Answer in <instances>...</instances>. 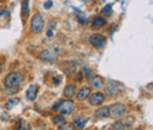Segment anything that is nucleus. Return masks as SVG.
I'll return each instance as SVG.
<instances>
[{
  "label": "nucleus",
  "instance_id": "29",
  "mask_svg": "<svg viewBox=\"0 0 153 130\" xmlns=\"http://www.w3.org/2000/svg\"><path fill=\"white\" fill-rule=\"evenodd\" d=\"M1 71H2V65H1V63H0V74H1Z\"/></svg>",
  "mask_w": 153,
  "mask_h": 130
},
{
  "label": "nucleus",
  "instance_id": "12",
  "mask_svg": "<svg viewBox=\"0 0 153 130\" xmlns=\"http://www.w3.org/2000/svg\"><path fill=\"white\" fill-rule=\"evenodd\" d=\"M38 85H36V84H32V85L28 86V89L26 91V97H27L28 101H34L36 99L37 93H38Z\"/></svg>",
  "mask_w": 153,
  "mask_h": 130
},
{
  "label": "nucleus",
  "instance_id": "7",
  "mask_svg": "<svg viewBox=\"0 0 153 130\" xmlns=\"http://www.w3.org/2000/svg\"><path fill=\"white\" fill-rule=\"evenodd\" d=\"M88 98V103L92 107H99L105 102V93L100 92V91H96L93 93H90Z\"/></svg>",
  "mask_w": 153,
  "mask_h": 130
},
{
  "label": "nucleus",
  "instance_id": "14",
  "mask_svg": "<svg viewBox=\"0 0 153 130\" xmlns=\"http://www.w3.org/2000/svg\"><path fill=\"white\" fill-rule=\"evenodd\" d=\"M94 116H96L97 118H100V119L110 117V111H108V107H101V108L97 109L96 112H94Z\"/></svg>",
  "mask_w": 153,
  "mask_h": 130
},
{
  "label": "nucleus",
  "instance_id": "16",
  "mask_svg": "<svg viewBox=\"0 0 153 130\" xmlns=\"http://www.w3.org/2000/svg\"><path fill=\"white\" fill-rule=\"evenodd\" d=\"M28 0H22L21 1V16L24 19H27L28 17V13H30V10H28Z\"/></svg>",
  "mask_w": 153,
  "mask_h": 130
},
{
  "label": "nucleus",
  "instance_id": "23",
  "mask_svg": "<svg viewBox=\"0 0 153 130\" xmlns=\"http://www.w3.org/2000/svg\"><path fill=\"white\" fill-rule=\"evenodd\" d=\"M84 72L82 71H79L78 74H76V82H82V79H84Z\"/></svg>",
  "mask_w": 153,
  "mask_h": 130
},
{
  "label": "nucleus",
  "instance_id": "15",
  "mask_svg": "<svg viewBox=\"0 0 153 130\" xmlns=\"http://www.w3.org/2000/svg\"><path fill=\"white\" fill-rule=\"evenodd\" d=\"M102 82H104V79H102V77L101 76H94L92 79H91V88H93V89H100L101 86H102Z\"/></svg>",
  "mask_w": 153,
  "mask_h": 130
},
{
  "label": "nucleus",
  "instance_id": "28",
  "mask_svg": "<svg viewBox=\"0 0 153 130\" xmlns=\"http://www.w3.org/2000/svg\"><path fill=\"white\" fill-rule=\"evenodd\" d=\"M52 36H53V32H52L51 30H48V31H47V37L52 38Z\"/></svg>",
  "mask_w": 153,
  "mask_h": 130
},
{
  "label": "nucleus",
  "instance_id": "27",
  "mask_svg": "<svg viewBox=\"0 0 153 130\" xmlns=\"http://www.w3.org/2000/svg\"><path fill=\"white\" fill-rule=\"evenodd\" d=\"M52 82L54 83V85H58V84L60 83V78H59V77H57V76H56V77H53V79H52Z\"/></svg>",
  "mask_w": 153,
  "mask_h": 130
},
{
  "label": "nucleus",
  "instance_id": "26",
  "mask_svg": "<svg viewBox=\"0 0 153 130\" xmlns=\"http://www.w3.org/2000/svg\"><path fill=\"white\" fill-rule=\"evenodd\" d=\"M84 72L86 74V77H87L88 79L91 78V69H90V68H85V69H84Z\"/></svg>",
  "mask_w": 153,
  "mask_h": 130
},
{
  "label": "nucleus",
  "instance_id": "1",
  "mask_svg": "<svg viewBox=\"0 0 153 130\" xmlns=\"http://www.w3.org/2000/svg\"><path fill=\"white\" fill-rule=\"evenodd\" d=\"M24 77L19 72H11L4 78V84L6 88H18L21 82H22Z\"/></svg>",
  "mask_w": 153,
  "mask_h": 130
},
{
  "label": "nucleus",
  "instance_id": "10",
  "mask_svg": "<svg viewBox=\"0 0 153 130\" xmlns=\"http://www.w3.org/2000/svg\"><path fill=\"white\" fill-rule=\"evenodd\" d=\"M62 93H64V97H66L67 99L73 98V96L76 95V84H68V85H66Z\"/></svg>",
  "mask_w": 153,
  "mask_h": 130
},
{
  "label": "nucleus",
  "instance_id": "18",
  "mask_svg": "<svg viewBox=\"0 0 153 130\" xmlns=\"http://www.w3.org/2000/svg\"><path fill=\"white\" fill-rule=\"evenodd\" d=\"M101 14L105 16V17H111V14H112V5L108 4V5L104 6L101 8Z\"/></svg>",
  "mask_w": 153,
  "mask_h": 130
},
{
  "label": "nucleus",
  "instance_id": "9",
  "mask_svg": "<svg viewBox=\"0 0 153 130\" xmlns=\"http://www.w3.org/2000/svg\"><path fill=\"white\" fill-rule=\"evenodd\" d=\"M39 59L41 60H45V62H54L57 59L56 53H53L51 50H44L39 53Z\"/></svg>",
  "mask_w": 153,
  "mask_h": 130
},
{
  "label": "nucleus",
  "instance_id": "2",
  "mask_svg": "<svg viewBox=\"0 0 153 130\" xmlns=\"http://www.w3.org/2000/svg\"><path fill=\"white\" fill-rule=\"evenodd\" d=\"M42 30H44V19H42V17L39 13L33 14V17L31 19V31H32V33L39 35V33L42 32Z\"/></svg>",
  "mask_w": 153,
  "mask_h": 130
},
{
  "label": "nucleus",
  "instance_id": "25",
  "mask_svg": "<svg viewBox=\"0 0 153 130\" xmlns=\"http://www.w3.org/2000/svg\"><path fill=\"white\" fill-rule=\"evenodd\" d=\"M24 125H25V124H24V121L20 119L19 123H17V125H16L14 128H16V130H22V127H24Z\"/></svg>",
  "mask_w": 153,
  "mask_h": 130
},
{
  "label": "nucleus",
  "instance_id": "19",
  "mask_svg": "<svg viewBox=\"0 0 153 130\" xmlns=\"http://www.w3.org/2000/svg\"><path fill=\"white\" fill-rule=\"evenodd\" d=\"M87 122V118H84V119H76L72 124H73V127L76 128V129H82L84 127H85V123Z\"/></svg>",
  "mask_w": 153,
  "mask_h": 130
},
{
  "label": "nucleus",
  "instance_id": "6",
  "mask_svg": "<svg viewBox=\"0 0 153 130\" xmlns=\"http://www.w3.org/2000/svg\"><path fill=\"white\" fill-rule=\"evenodd\" d=\"M133 124V117H125L120 121H117L112 125V130H131Z\"/></svg>",
  "mask_w": 153,
  "mask_h": 130
},
{
  "label": "nucleus",
  "instance_id": "20",
  "mask_svg": "<svg viewBox=\"0 0 153 130\" xmlns=\"http://www.w3.org/2000/svg\"><path fill=\"white\" fill-rule=\"evenodd\" d=\"M52 122H53V124H56V125H60V124H62L64 122H66V119H65L64 115H57V116L53 117Z\"/></svg>",
  "mask_w": 153,
  "mask_h": 130
},
{
  "label": "nucleus",
  "instance_id": "17",
  "mask_svg": "<svg viewBox=\"0 0 153 130\" xmlns=\"http://www.w3.org/2000/svg\"><path fill=\"white\" fill-rule=\"evenodd\" d=\"M20 102V99L17 97V98H11V99H8L7 102H6V104H5V107H6V109H13L18 103Z\"/></svg>",
  "mask_w": 153,
  "mask_h": 130
},
{
  "label": "nucleus",
  "instance_id": "3",
  "mask_svg": "<svg viewBox=\"0 0 153 130\" xmlns=\"http://www.w3.org/2000/svg\"><path fill=\"white\" fill-rule=\"evenodd\" d=\"M106 41H107V38L101 33H94L90 36V44L97 50H102L106 45Z\"/></svg>",
  "mask_w": 153,
  "mask_h": 130
},
{
  "label": "nucleus",
  "instance_id": "4",
  "mask_svg": "<svg viewBox=\"0 0 153 130\" xmlns=\"http://www.w3.org/2000/svg\"><path fill=\"white\" fill-rule=\"evenodd\" d=\"M120 89H121V84L115 82V80H111V79H107L106 82V85H105V91L106 93L110 96V97H115L118 96L120 92Z\"/></svg>",
  "mask_w": 153,
  "mask_h": 130
},
{
  "label": "nucleus",
  "instance_id": "22",
  "mask_svg": "<svg viewBox=\"0 0 153 130\" xmlns=\"http://www.w3.org/2000/svg\"><path fill=\"white\" fill-rule=\"evenodd\" d=\"M8 18H10V12L4 8H0V20L8 21Z\"/></svg>",
  "mask_w": 153,
  "mask_h": 130
},
{
  "label": "nucleus",
  "instance_id": "11",
  "mask_svg": "<svg viewBox=\"0 0 153 130\" xmlns=\"http://www.w3.org/2000/svg\"><path fill=\"white\" fill-rule=\"evenodd\" d=\"M106 24H107V21H106V19L104 18V17H101V16H97V17H94L93 20H92L91 26H92L94 30H99V29L104 27Z\"/></svg>",
  "mask_w": 153,
  "mask_h": 130
},
{
  "label": "nucleus",
  "instance_id": "8",
  "mask_svg": "<svg viewBox=\"0 0 153 130\" xmlns=\"http://www.w3.org/2000/svg\"><path fill=\"white\" fill-rule=\"evenodd\" d=\"M74 110V102L72 99H66V101H62L60 102L59 104V109L58 111L62 115H71Z\"/></svg>",
  "mask_w": 153,
  "mask_h": 130
},
{
  "label": "nucleus",
  "instance_id": "5",
  "mask_svg": "<svg viewBox=\"0 0 153 130\" xmlns=\"http://www.w3.org/2000/svg\"><path fill=\"white\" fill-rule=\"evenodd\" d=\"M108 111H110V116L111 117H113V118H120V117H123L125 115L126 107L123 103H114V104H112L108 108Z\"/></svg>",
  "mask_w": 153,
  "mask_h": 130
},
{
  "label": "nucleus",
  "instance_id": "13",
  "mask_svg": "<svg viewBox=\"0 0 153 130\" xmlns=\"http://www.w3.org/2000/svg\"><path fill=\"white\" fill-rule=\"evenodd\" d=\"M90 93H91V88H88V86H82L78 92H76V99L78 101H85L88 96H90Z\"/></svg>",
  "mask_w": 153,
  "mask_h": 130
},
{
  "label": "nucleus",
  "instance_id": "21",
  "mask_svg": "<svg viewBox=\"0 0 153 130\" xmlns=\"http://www.w3.org/2000/svg\"><path fill=\"white\" fill-rule=\"evenodd\" d=\"M58 130H74V127L72 123H67V122H64L62 124L59 125Z\"/></svg>",
  "mask_w": 153,
  "mask_h": 130
},
{
  "label": "nucleus",
  "instance_id": "24",
  "mask_svg": "<svg viewBox=\"0 0 153 130\" xmlns=\"http://www.w3.org/2000/svg\"><path fill=\"white\" fill-rule=\"evenodd\" d=\"M53 6V1L52 0H47L45 4H44V7L46 8V10H48V8H51Z\"/></svg>",
  "mask_w": 153,
  "mask_h": 130
}]
</instances>
